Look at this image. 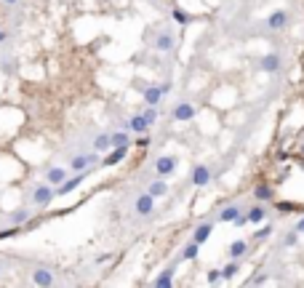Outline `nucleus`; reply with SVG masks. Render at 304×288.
Here are the masks:
<instances>
[{
  "label": "nucleus",
  "instance_id": "36",
  "mask_svg": "<svg viewBox=\"0 0 304 288\" xmlns=\"http://www.w3.org/2000/svg\"><path fill=\"white\" fill-rule=\"evenodd\" d=\"M5 38H8V35H5V30H3V27H0V43H3Z\"/></svg>",
  "mask_w": 304,
  "mask_h": 288
},
{
  "label": "nucleus",
  "instance_id": "15",
  "mask_svg": "<svg viewBox=\"0 0 304 288\" xmlns=\"http://www.w3.org/2000/svg\"><path fill=\"white\" fill-rule=\"evenodd\" d=\"M83 179H86V171H80V173H72L70 179H67L61 187H56V195H70L72 190H77L83 184Z\"/></svg>",
  "mask_w": 304,
  "mask_h": 288
},
{
  "label": "nucleus",
  "instance_id": "18",
  "mask_svg": "<svg viewBox=\"0 0 304 288\" xmlns=\"http://www.w3.org/2000/svg\"><path fill=\"white\" fill-rule=\"evenodd\" d=\"M280 56L278 54H267V56H262V61H259V67H262V72H278L280 70Z\"/></svg>",
  "mask_w": 304,
  "mask_h": 288
},
{
  "label": "nucleus",
  "instance_id": "24",
  "mask_svg": "<svg viewBox=\"0 0 304 288\" xmlns=\"http://www.w3.org/2000/svg\"><path fill=\"white\" fill-rule=\"evenodd\" d=\"M112 147H131V131L123 128V131L112 134Z\"/></svg>",
  "mask_w": 304,
  "mask_h": 288
},
{
  "label": "nucleus",
  "instance_id": "14",
  "mask_svg": "<svg viewBox=\"0 0 304 288\" xmlns=\"http://www.w3.org/2000/svg\"><path fill=\"white\" fill-rule=\"evenodd\" d=\"M267 27L272 32H280L288 27V11H272V14L267 16Z\"/></svg>",
  "mask_w": 304,
  "mask_h": 288
},
{
  "label": "nucleus",
  "instance_id": "16",
  "mask_svg": "<svg viewBox=\"0 0 304 288\" xmlns=\"http://www.w3.org/2000/svg\"><path fill=\"white\" fill-rule=\"evenodd\" d=\"M211 235H213V222H200L198 227L192 230V240L200 243V246H203L208 238H211Z\"/></svg>",
  "mask_w": 304,
  "mask_h": 288
},
{
  "label": "nucleus",
  "instance_id": "12",
  "mask_svg": "<svg viewBox=\"0 0 304 288\" xmlns=\"http://www.w3.org/2000/svg\"><path fill=\"white\" fill-rule=\"evenodd\" d=\"M123 128H128V131H131V134H147L152 126L147 123V117H144L142 112H136V115H131V117H128L126 123H123Z\"/></svg>",
  "mask_w": 304,
  "mask_h": 288
},
{
  "label": "nucleus",
  "instance_id": "13",
  "mask_svg": "<svg viewBox=\"0 0 304 288\" xmlns=\"http://www.w3.org/2000/svg\"><path fill=\"white\" fill-rule=\"evenodd\" d=\"M144 190H147L150 195H155V197H166L171 187H168V179H166V176H155L152 182L144 184Z\"/></svg>",
  "mask_w": 304,
  "mask_h": 288
},
{
  "label": "nucleus",
  "instance_id": "35",
  "mask_svg": "<svg viewBox=\"0 0 304 288\" xmlns=\"http://www.w3.org/2000/svg\"><path fill=\"white\" fill-rule=\"evenodd\" d=\"M3 5H16V3H21V0H0Z\"/></svg>",
  "mask_w": 304,
  "mask_h": 288
},
{
  "label": "nucleus",
  "instance_id": "6",
  "mask_svg": "<svg viewBox=\"0 0 304 288\" xmlns=\"http://www.w3.org/2000/svg\"><path fill=\"white\" fill-rule=\"evenodd\" d=\"M168 91H171V83H166V86H144V88H142L144 104H150V107H160V104H163V99L168 96Z\"/></svg>",
  "mask_w": 304,
  "mask_h": 288
},
{
  "label": "nucleus",
  "instance_id": "17",
  "mask_svg": "<svg viewBox=\"0 0 304 288\" xmlns=\"http://www.w3.org/2000/svg\"><path fill=\"white\" fill-rule=\"evenodd\" d=\"M91 150L96 152H110L112 150V134H96L91 139Z\"/></svg>",
  "mask_w": 304,
  "mask_h": 288
},
{
  "label": "nucleus",
  "instance_id": "32",
  "mask_svg": "<svg viewBox=\"0 0 304 288\" xmlns=\"http://www.w3.org/2000/svg\"><path fill=\"white\" fill-rule=\"evenodd\" d=\"M269 235H272V227H262L256 235H253V238H256V240H264V238H269Z\"/></svg>",
  "mask_w": 304,
  "mask_h": 288
},
{
  "label": "nucleus",
  "instance_id": "28",
  "mask_svg": "<svg viewBox=\"0 0 304 288\" xmlns=\"http://www.w3.org/2000/svg\"><path fill=\"white\" fill-rule=\"evenodd\" d=\"M142 115L144 117H147V123H150V126H155V123H157V115H160V112H157V107H144V110H142Z\"/></svg>",
  "mask_w": 304,
  "mask_h": 288
},
{
  "label": "nucleus",
  "instance_id": "33",
  "mask_svg": "<svg viewBox=\"0 0 304 288\" xmlns=\"http://www.w3.org/2000/svg\"><path fill=\"white\" fill-rule=\"evenodd\" d=\"M296 235H299V230H294V232H288V235H285V246H294V243H296Z\"/></svg>",
  "mask_w": 304,
  "mask_h": 288
},
{
  "label": "nucleus",
  "instance_id": "30",
  "mask_svg": "<svg viewBox=\"0 0 304 288\" xmlns=\"http://www.w3.org/2000/svg\"><path fill=\"white\" fill-rule=\"evenodd\" d=\"M206 280H208V283H219V280H224L222 278V269H208V275H206Z\"/></svg>",
  "mask_w": 304,
  "mask_h": 288
},
{
  "label": "nucleus",
  "instance_id": "8",
  "mask_svg": "<svg viewBox=\"0 0 304 288\" xmlns=\"http://www.w3.org/2000/svg\"><path fill=\"white\" fill-rule=\"evenodd\" d=\"M70 176H72L70 166H48L46 168V182L54 184V187H61Z\"/></svg>",
  "mask_w": 304,
  "mask_h": 288
},
{
  "label": "nucleus",
  "instance_id": "9",
  "mask_svg": "<svg viewBox=\"0 0 304 288\" xmlns=\"http://www.w3.org/2000/svg\"><path fill=\"white\" fill-rule=\"evenodd\" d=\"M30 280H32V286H54L56 283V275H54V269L51 267H43V264H38L35 269H32V275H30Z\"/></svg>",
  "mask_w": 304,
  "mask_h": 288
},
{
  "label": "nucleus",
  "instance_id": "7",
  "mask_svg": "<svg viewBox=\"0 0 304 288\" xmlns=\"http://www.w3.org/2000/svg\"><path fill=\"white\" fill-rule=\"evenodd\" d=\"M195 115H198V107H195L192 101H187V99L176 101V107H173V112H171V117L176 123H190Z\"/></svg>",
  "mask_w": 304,
  "mask_h": 288
},
{
  "label": "nucleus",
  "instance_id": "27",
  "mask_svg": "<svg viewBox=\"0 0 304 288\" xmlns=\"http://www.w3.org/2000/svg\"><path fill=\"white\" fill-rule=\"evenodd\" d=\"M11 222H14L16 227L27 224V222H30V208H19V211H14V213H11Z\"/></svg>",
  "mask_w": 304,
  "mask_h": 288
},
{
  "label": "nucleus",
  "instance_id": "23",
  "mask_svg": "<svg viewBox=\"0 0 304 288\" xmlns=\"http://www.w3.org/2000/svg\"><path fill=\"white\" fill-rule=\"evenodd\" d=\"M198 253H200V243H195V240H190L187 246L182 248V259H184V262H192V259H198Z\"/></svg>",
  "mask_w": 304,
  "mask_h": 288
},
{
  "label": "nucleus",
  "instance_id": "25",
  "mask_svg": "<svg viewBox=\"0 0 304 288\" xmlns=\"http://www.w3.org/2000/svg\"><path fill=\"white\" fill-rule=\"evenodd\" d=\"M238 269H240V259H229V262L222 267V278H224V280H232Z\"/></svg>",
  "mask_w": 304,
  "mask_h": 288
},
{
  "label": "nucleus",
  "instance_id": "34",
  "mask_svg": "<svg viewBox=\"0 0 304 288\" xmlns=\"http://www.w3.org/2000/svg\"><path fill=\"white\" fill-rule=\"evenodd\" d=\"M294 230H299V235H304V216L299 219V222H296V227Z\"/></svg>",
  "mask_w": 304,
  "mask_h": 288
},
{
  "label": "nucleus",
  "instance_id": "19",
  "mask_svg": "<svg viewBox=\"0 0 304 288\" xmlns=\"http://www.w3.org/2000/svg\"><path fill=\"white\" fill-rule=\"evenodd\" d=\"M126 152H128V147H112L110 155L101 160V166H115V163H120L123 157H126Z\"/></svg>",
  "mask_w": 304,
  "mask_h": 288
},
{
  "label": "nucleus",
  "instance_id": "26",
  "mask_svg": "<svg viewBox=\"0 0 304 288\" xmlns=\"http://www.w3.org/2000/svg\"><path fill=\"white\" fill-rule=\"evenodd\" d=\"M253 197H256V200H262V203H267V200H272V197H275V190L267 187V184H259V187L253 190Z\"/></svg>",
  "mask_w": 304,
  "mask_h": 288
},
{
  "label": "nucleus",
  "instance_id": "2",
  "mask_svg": "<svg viewBox=\"0 0 304 288\" xmlns=\"http://www.w3.org/2000/svg\"><path fill=\"white\" fill-rule=\"evenodd\" d=\"M99 155H101V152H96V150H91V152H77V155L70 157V163H67V166H70L72 173L88 171V168H94V166H96V163L101 160Z\"/></svg>",
  "mask_w": 304,
  "mask_h": 288
},
{
  "label": "nucleus",
  "instance_id": "5",
  "mask_svg": "<svg viewBox=\"0 0 304 288\" xmlns=\"http://www.w3.org/2000/svg\"><path fill=\"white\" fill-rule=\"evenodd\" d=\"M152 46H155V51H160V54H171V51L176 48V32L168 30V27L157 30V35H155V40H152Z\"/></svg>",
  "mask_w": 304,
  "mask_h": 288
},
{
  "label": "nucleus",
  "instance_id": "21",
  "mask_svg": "<svg viewBox=\"0 0 304 288\" xmlns=\"http://www.w3.org/2000/svg\"><path fill=\"white\" fill-rule=\"evenodd\" d=\"M246 251H248V243L246 240H235V243H229V259H243L246 256Z\"/></svg>",
  "mask_w": 304,
  "mask_h": 288
},
{
  "label": "nucleus",
  "instance_id": "31",
  "mask_svg": "<svg viewBox=\"0 0 304 288\" xmlns=\"http://www.w3.org/2000/svg\"><path fill=\"white\" fill-rule=\"evenodd\" d=\"M136 147H147L150 144V134H136V142H133Z\"/></svg>",
  "mask_w": 304,
  "mask_h": 288
},
{
  "label": "nucleus",
  "instance_id": "4",
  "mask_svg": "<svg viewBox=\"0 0 304 288\" xmlns=\"http://www.w3.org/2000/svg\"><path fill=\"white\" fill-rule=\"evenodd\" d=\"M155 200L157 197L155 195H150L147 190L144 192H139L136 197H133V213H136V216H142V219H147V216H152V213H155Z\"/></svg>",
  "mask_w": 304,
  "mask_h": 288
},
{
  "label": "nucleus",
  "instance_id": "20",
  "mask_svg": "<svg viewBox=\"0 0 304 288\" xmlns=\"http://www.w3.org/2000/svg\"><path fill=\"white\" fill-rule=\"evenodd\" d=\"M246 219H248L251 224L264 222V219H267V208H264V206H253V208H248V211H246Z\"/></svg>",
  "mask_w": 304,
  "mask_h": 288
},
{
  "label": "nucleus",
  "instance_id": "10",
  "mask_svg": "<svg viewBox=\"0 0 304 288\" xmlns=\"http://www.w3.org/2000/svg\"><path fill=\"white\" fill-rule=\"evenodd\" d=\"M192 187H208V184L213 182V171H211V166H195L192 168Z\"/></svg>",
  "mask_w": 304,
  "mask_h": 288
},
{
  "label": "nucleus",
  "instance_id": "22",
  "mask_svg": "<svg viewBox=\"0 0 304 288\" xmlns=\"http://www.w3.org/2000/svg\"><path fill=\"white\" fill-rule=\"evenodd\" d=\"M152 286H157V288H163V286H173V267H168V269H163L160 275H157L155 280H152Z\"/></svg>",
  "mask_w": 304,
  "mask_h": 288
},
{
  "label": "nucleus",
  "instance_id": "29",
  "mask_svg": "<svg viewBox=\"0 0 304 288\" xmlns=\"http://www.w3.org/2000/svg\"><path fill=\"white\" fill-rule=\"evenodd\" d=\"M173 19H176L179 24H187V21H190V14H187V11H182V8H173Z\"/></svg>",
  "mask_w": 304,
  "mask_h": 288
},
{
  "label": "nucleus",
  "instance_id": "1",
  "mask_svg": "<svg viewBox=\"0 0 304 288\" xmlns=\"http://www.w3.org/2000/svg\"><path fill=\"white\" fill-rule=\"evenodd\" d=\"M54 197H56V187L43 179V182H38L35 187H32V192H30V206L40 211V208H48L51 203H54Z\"/></svg>",
  "mask_w": 304,
  "mask_h": 288
},
{
  "label": "nucleus",
  "instance_id": "11",
  "mask_svg": "<svg viewBox=\"0 0 304 288\" xmlns=\"http://www.w3.org/2000/svg\"><path fill=\"white\" fill-rule=\"evenodd\" d=\"M240 213H243V206H240V203H229V206H224L222 211H219L216 222H222V224H235Z\"/></svg>",
  "mask_w": 304,
  "mask_h": 288
},
{
  "label": "nucleus",
  "instance_id": "3",
  "mask_svg": "<svg viewBox=\"0 0 304 288\" xmlns=\"http://www.w3.org/2000/svg\"><path fill=\"white\" fill-rule=\"evenodd\" d=\"M179 168V157L176 155H157L155 160H152V171H155V176H173Z\"/></svg>",
  "mask_w": 304,
  "mask_h": 288
}]
</instances>
